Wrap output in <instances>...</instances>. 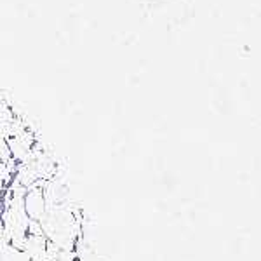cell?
Returning <instances> with one entry per match:
<instances>
[{"instance_id": "obj_1", "label": "cell", "mask_w": 261, "mask_h": 261, "mask_svg": "<svg viewBox=\"0 0 261 261\" xmlns=\"http://www.w3.org/2000/svg\"><path fill=\"white\" fill-rule=\"evenodd\" d=\"M23 205L32 221L39 223L44 218L45 211H47V204H45L44 187H39V181H35L30 187H27L23 195Z\"/></svg>"}, {"instance_id": "obj_2", "label": "cell", "mask_w": 261, "mask_h": 261, "mask_svg": "<svg viewBox=\"0 0 261 261\" xmlns=\"http://www.w3.org/2000/svg\"><path fill=\"white\" fill-rule=\"evenodd\" d=\"M16 169H18V162L14 161L6 140L0 134V193H4L11 187Z\"/></svg>"}, {"instance_id": "obj_3", "label": "cell", "mask_w": 261, "mask_h": 261, "mask_svg": "<svg viewBox=\"0 0 261 261\" xmlns=\"http://www.w3.org/2000/svg\"><path fill=\"white\" fill-rule=\"evenodd\" d=\"M0 261H32V259L23 251L16 249L11 244H6L4 247H0Z\"/></svg>"}]
</instances>
